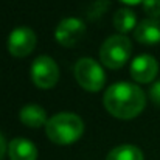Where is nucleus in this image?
Segmentation results:
<instances>
[{
    "label": "nucleus",
    "instance_id": "obj_17",
    "mask_svg": "<svg viewBox=\"0 0 160 160\" xmlns=\"http://www.w3.org/2000/svg\"><path fill=\"white\" fill-rule=\"evenodd\" d=\"M6 142H5V137H3V134L0 132V160H3L5 157V154H6Z\"/></svg>",
    "mask_w": 160,
    "mask_h": 160
},
{
    "label": "nucleus",
    "instance_id": "obj_8",
    "mask_svg": "<svg viewBox=\"0 0 160 160\" xmlns=\"http://www.w3.org/2000/svg\"><path fill=\"white\" fill-rule=\"evenodd\" d=\"M129 73H131V76H132V79L135 82L148 84V82L154 81V78L157 76L159 62L151 54H140V56H137L132 61Z\"/></svg>",
    "mask_w": 160,
    "mask_h": 160
},
{
    "label": "nucleus",
    "instance_id": "obj_2",
    "mask_svg": "<svg viewBox=\"0 0 160 160\" xmlns=\"http://www.w3.org/2000/svg\"><path fill=\"white\" fill-rule=\"evenodd\" d=\"M47 137L56 145H72L81 138L84 123L73 112H59L48 118L45 124Z\"/></svg>",
    "mask_w": 160,
    "mask_h": 160
},
{
    "label": "nucleus",
    "instance_id": "obj_11",
    "mask_svg": "<svg viewBox=\"0 0 160 160\" xmlns=\"http://www.w3.org/2000/svg\"><path fill=\"white\" fill-rule=\"evenodd\" d=\"M19 118H20V121L25 126L33 128V129L42 128L48 121L45 109L41 107L39 104H27V106H23L20 113H19Z\"/></svg>",
    "mask_w": 160,
    "mask_h": 160
},
{
    "label": "nucleus",
    "instance_id": "obj_15",
    "mask_svg": "<svg viewBox=\"0 0 160 160\" xmlns=\"http://www.w3.org/2000/svg\"><path fill=\"white\" fill-rule=\"evenodd\" d=\"M107 8H109V0H97L89 9V17L97 19L98 16H101L106 11Z\"/></svg>",
    "mask_w": 160,
    "mask_h": 160
},
{
    "label": "nucleus",
    "instance_id": "obj_7",
    "mask_svg": "<svg viewBox=\"0 0 160 160\" xmlns=\"http://www.w3.org/2000/svg\"><path fill=\"white\" fill-rule=\"evenodd\" d=\"M36 33L28 27H17L8 38V52L16 58H25L36 48Z\"/></svg>",
    "mask_w": 160,
    "mask_h": 160
},
{
    "label": "nucleus",
    "instance_id": "obj_16",
    "mask_svg": "<svg viewBox=\"0 0 160 160\" xmlns=\"http://www.w3.org/2000/svg\"><path fill=\"white\" fill-rule=\"evenodd\" d=\"M149 97H151V100H152L154 104L160 106V81L154 82V84L151 86V89H149Z\"/></svg>",
    "mask_w": 160,
    "mask_h": 160
},
{
    "label": "nucleus",
    "instance_id": "obj_1",
    "mask_svg": "<svg viewBox=\"0 0 160 160\" xmlns=\"http://www.w3.org/2000/svg\"><path fill=\"white\" fill-rule=\"evenodd\" d=\"M103 103L112 117L120 120H131L140 115L145 109L146 95L138 86L121 81L112 84L104 92Z\"/></svg>",
    "mask_w": 160,
    "mask_h": 160
},
{
    "label": "nucleus",
    "instance_id": "obj_10",
    "mask_svg": "<svg viewBox=\"0 0 160 160\" xmlns=\"http://www.w3.org/2000/svg\"><path fill=\"white\" fill-rule=\"evenodd\" d=\"M8 156L11 160H36L38 159V148L33 142L17 137L9 142L8 145Z\"/></svg>",
    "mask_w": 160,
    "mask_h": 160
},
{
    "label": "nucleus",
    "instance_id": "obj_5",
    "mask_svg": "<svg viewBox=\"0 0 160 160\" xmlns=\"http://www.w3.org/2000/svg\"><path fill=\"white\" fill-rule=\"evenodd\" d=\"M30 75L34 86L47 90L56 86L59 79V68L54 59H52L50 56H39L33 61L30 67Z\"/></svg>",
    "mask_w": 160,
    "mask_h": 160
},
{
    "label": "nucleus",
    "instance_id": "obj_12",
    "mask_svg": "<svg viewBox=\"0 0 160 160\" xmlns=\"http://www.w3.org/2000/svg\"><path fill=\"white\" fill-rule=\"evenodd\" d=\"M113 27L121 34L135 30V27H137V17H135L134 11H131L128 8L118 9L115 12V16H113Z\"/></svg>",
    "mask_w": 160,
    "mask_h": 160
},
{
    "label": "nucleus",
    "instance_id": "obj_9",
    "mask_svg": "<svg viewBox=\"0 0 160 160\" xmlns=\"http://www.w3.org/2000/svg\"><path fill=\"white\" fill-rule=\"evenodd\" d=\"M134 38L145 45H154L160 42V20L159 19H143L137 23L134 30Z\"/></svg>",
    "mask_w": 160,
    "mask_h": 160
},
{
    "label": "nucleus",
    "instance_id": "obj_4",
    "mask_svg": "<svg viewBox=\"0 0 160 160\" xmlns=\"http://www.w3.org/2000/svg\"><path fill=\"white\" fill-rule=\"evenodd\" d=\"M75 78L78 84L87 92H100L106 82L103 67L90 58H81L75 64Z\"/></svg>",
    "mask_w": 160,
    "mask_h": 160
},
{
    "label": "nucleus",
    "instance_id": "obj_3",
    "mask_svg": "<svg viewBox=\"0 0 160 160\" xmlns=\"http://www.w3.org/2000/svg\"><path fill=\"white\" fill-rule=\"evenodd\" d=\"M131 52H132L131 41L124 34H113L103 42L100 48V61L107 68L118 70L129 61Z\"/></svg>",
    "mask_w": 160,
    "mask_h": 160
},
{
    "label": "nucleus",
    "instance_id": "obj_14",
    "mask_svg": "<svg viewBox=\"0 0 160 160\" xmlns=\"http://www.w3.org/2000/svg\"><path fill=\"white\" fill-rule=\"evenodd\" d=\"M143 11L149 17L159 19L160 17V0H143Z\"/></svg>",
    "mask_w": 160,
    "mask_h": 160
},
{
    "label": "nucleus",
    "instance_id": "obj_6",
    "mask_svg": "<svg viewBox=\"0 0 160 160\" xmlns=\"http://www.w3.org/2000/svg\"><path fill=\"white\" fill-rule=\"evenodd\" d=\"M86 34V23L78 17H65L62 19L56 30H54V39L62 47H75Z\"/></svg>",
    "mask_w": 160,
    "mask_h": 160
},
{
    "label": "nucleus",
    "instance_id": "obj_18",
    "mask_svg": "<svg viewBox=\"0 0 160 160\" xmlns=\"http://www.w3.org/2000/svg\"><path fill=\"white\" fill-rule=\"evenodd\" d=\"M121 3H124V5H131V6H134V5H138V3H143V0H120Z\"/></svg>",
    "mask_w": 160,
    "mask_h": 160
},
{
    "label": "nucleus",
    "instance_id": "obj_13",
    "mask_svg": "<svg viewBox=\"0 0 160 160\" xmlns=\"http://www.w3.org/2000/svg\"><path fill=\"white\" fill-rule=\"evenodd\" d=\"M106 160H143V152L134 145H120L107 154Z\"/></svg>",
    "mask_w": 160,
    "mask_h": 160
}]
</instances>
